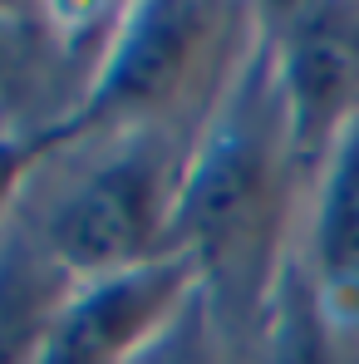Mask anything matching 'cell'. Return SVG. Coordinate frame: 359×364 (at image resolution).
<instances>
[{"label": "cell", "instance_id": "obj_1", "mask_svg": "<svg viewBox=\"0 0 359 364\" xmlns=\"http://www.w3.org/2000/svg\"><path fill=\"white\" fill-rule=\"evenodd\" d=\"M286 99L266 35L256 40L232 94L202 128L178 202V251L241 345L256 340L291 271V227L305 192Z\"/></svg>", "mask_w": 359, "mask_h": 364}, {"label": "cell", "instance_id": "obj_2", "mask_svg": "<svg viewBox=\"0 0 359 364\" xmlns=\"http://www.w3.org/2000/svg\"><path fill=\"white\" fill-rule=\"evenodd\" d=\"M197 138L163 128L60 133L20 187V212L79 281L173 256Z\"/></svg>", "mask_w": 359, "mask_h": 364}, {"label": "cell", "instance_id": "obj_3", "mask_svg": "<svg viewBox=\"0 0 359 364\" xmlns=\"http://www.w3.org/2000/svg\"><path fill=\"white\" fill-rule=\"evenodd\" d=\"M261 10L153 0L128 5L104 69L64 133H202L261 40Z\"/></svg>", "mask_w": 359, "mask_h": 364}, {"label": "cell", "instance_id": "obj_4", "mask_svg": "<svg viewBox=\"0 0 359 364\" xmlns=\"http://www.w3.org/2000/svg\"><path fill=\"white\" fill-rule=\"evenodd\" d=\"M123 10L0 5V133L60 138L79 119Z\"/></svg>", "mask_w": 359, "mask_h": 364}, {"label": "cell", "instance_id": "obj_5", "mask_svg": "<svg viewBox=\"0 0 359 364\" xmlns=\"http://www.w3.org/2000/svg\"><path fill=\"white\" fill-rule=\"evenodd\" d=\"M261 35L276 64L291 138L315 182L320 163L359 119V20L355 10H261Z\"/></svg>", "mask_w": 359, "mask_h": 364}, {"label": "cell", "instance_id": "obj_6", "mask_svg": "<svg viewBox=\"0 0 359 364\" xmlns=\"http://www.w3.org/2000/svg\"><path fill=\"white\" fill-rule=\"evenodd\" d=\"M192 291L197 271L182 251L99 281H79L40 364H128Z\"/></svg>", "mask_w": 359, "mask_h": 364}, {"label": "cell", "instance_id": "obj_7", "mask_svg": "<svg viewBox=\"0 0 359 364\" xmlns=\"http://www.w3.org/2000/svg\"><path fill=\"white\" fill-rule=\"evenodd\" d=\"M74 291L79 276L15 202L0 222V364H40Z\"/></svg>", "mask_w": 359, "mask_h": 364}, {"label": "cell", "instance_id": "obj_8", "mask_svg": "<svg viewBox=\"0 0 359 364\" xmlns=\"http://www.w3.org/2000/svg\"><path fill=\"white\" fill-rule=\"evenodd\" d=\"M305 276L350 330H359V119L315 173Z\"/></svg>", "mask_w": 359, "mask_h": 364}, {"label": "cell", "instance_id": "obj_9", "mask_svg": "<svg viewBox=\"0 0 359 364\" xmlns=\"http://www.w3.org/2000/svg\"><path fill=\"white\" fill-rule=\"evenodd\" d=\"M128 364H251V345H241L232 335V325L217 315V305L197 286L178 305V315Z\"/></svg>", "mask_w": 359, "mask_h": 364}, {"label": "cell", "instance_id": "obj_10", "mask_svg": "<svg viewBox=\"0 0 359 364\" xmlns=\"http://www.w3.org/2000/svg\"><path fill=\"white\" fill-rule=\"evenodd\" d=\"M55 138H5L0 133V222L5 212L20 202V187L30 178V168L40 163V153L50 148Z\"/></svg>", "mask_w": 359, "mask_h": 364}]
</instances>
